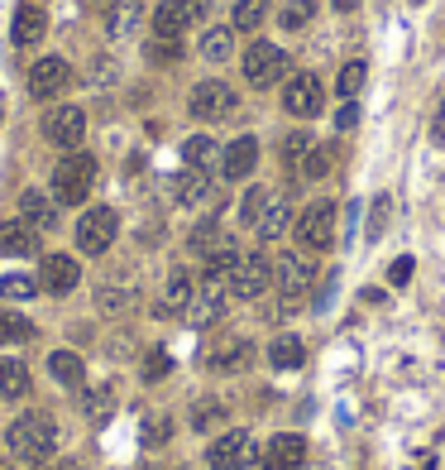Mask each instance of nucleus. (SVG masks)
Masks as SVG:
<instances>
[{
    "label": "nucleus",
    "instance_id": "obj_31",
    "mask_svg": "<svg viewBox=\"0 0 445 470\" xmlns=\"http://www.w3.org/2000/svg\"><path fill=\"white\" fill-rule=\"evenodd\" d=\"M269 20V0H235V15H230V30H259V24Z\"/></svg>",
    "mask_w": 445,
    "mask_h": 470
},
{
    "label": "nucleus",
    "instance_id": "obj_48",
    "mask_svg": "<svg viewBox=\"0 0 445 470\" xmlns=\"http://www.w3.org/2000/svg\"><path fill=\"white\" fill-rule=\"evenodd\" d=\"M355 120H359V110H355V106H340V116H336V130H355Z\"/></svg>",
    "mask_w": 445,
    "mask_h": 470
},
{
    "label": "nucleus",
    "instance_id": "obj_5",
    "mask_svg": "<svg viewBox=\"0 0 445 470\" xmlns=\"http://www.w3.org/2000/svg\"><path fill=\"white\" fill-rule=\"evenodd\" d=\"M283 73H287V53L278 44H249L244 48V82L249 87L269 91V87L283 82Z\"/></svg>",
    "mask_w": 445,
    "mask_h": 470
},
{
    "label": "nucleus",
    "instance_id": "obj_35",
    "mask_svg": "<svg viewBox=\"0 0 445 470\" xmlns=\"http://www.w3.org/2000/svg\"><path fill=\"white\" fill-rule=\"evenodd\" d=\"M34 293H39V283L30 279V274H0V298L24 302V298H34Z\"/></svg>",
    "mask_w": 445,
    "mask_h": 470
},
{
    "label": "nucleus",
    "instance_id": "obj_12",
    "mask_svg": "<svg viewBox=\"0 0 445 470\" xmlns=\"http://www.w3.org/2000/svg\"><path fill=\"white\" fill-rule=\"evenodd\" d=\"M269 283H273L269 255H240V265L230 269V293L235 298H263Z\"/></svg>",
    "mask_w": 445,
    "mask_h": 470
},
{
    "label": "nucleus",
    "instance_id": "obj_42",
    "mask_svg": "<svg viewBox=\"0 0 445 470\" xmlns=\"http://www.w3.org/2000/svg\"><path fill=\"white\" fill-rule=\"evenodd\" d=\"M263 206H269V192H263V187H249L244 197H240V221H244V226H259Z\"/></svg>",
    "mask_w": 445,
    "mask_h": 470
},
{
    "label": "nucleus",
    "instance_id": "obj_47",
    "mask_svg": "<svg viewBox=\"0 0 445 470\" xmlns=\"http://www.w3.org/2000/svg\"><path fill=\"white\" fill-rule=\"evenodd\" d=\"M412 269H416V265H412L407 255H402V259H393V269H388V283H398V288H402V283L412 279Z\"/></svg>",
    "mask_w": 445,
    "mask_h": 470
},
{
    "label": "nucleus",
    "instance_id": "obj_1",
    "mask_svg": "<svg viewBox=\"0 0 445 470\" xmlns=\"http://www.w3.org/2000/svg\"><path fill=\"white\" fill-rule=\"evenodd\" d=\"M5 447L15 451L20 461H48L53 447H58V422H53V413H44V408L20 413L5 432Z\"/></svg>",
    "mask_w": 445,
    "mask_h": 470
},
{
    "label": "nucleus",
    "instance_id": "obj_49",
    "mask_svg": "<svg viewBox=\"0 0 445 470\" xmlns=\"http://www.w3.org/2000/svg\"><path fill=\"white\" fill-rule=\"evenodd\" d=\"M48 470H87V466H77V461H53Z\"/></svg>",
    "mask_w": 445,
    "mask_h": 470
},
{
    "label": "nucleus",
    "instance_id": "obj_39",
    "mask_svg": "<svg viewBox=\"0 0 445 470\" xmlns=\"http://www.w3.org/2000/svg\"><path fill=\"white\" fill-rule=\"evenodd\" d=\"M183 58V39H149V63H158V67H168V63H177Z\"/></svg>",
    "mask_w": 445,
    "mask_h": 470
},
{
    "label": "nucleus",
    "instance_id": "obj_44",
    "mask_svg": "<svg viewBox=\"0 0 445 470\" xmlns=\"http://www.w3.org/2000/svg\"><path fill=\"white\" fill-rule=\"evenodd\" d=\"M220 418H226V408H220V404H197V413H192V427L206 432V427H216Z\"/></svg>",
    "mask_w": 445,
    "mask_h": 470
},
{
    "label": "nucleus",
    "instance_id": "obj_7",
    "mask_svg": "<svg viewBox=\"0 0 445 470\" xmlns=\"http://www.w3.org/2000/svg\"><path fill=\"white\" fill-rule=\"evenodd\" d=\"M297 240L302 250H330L336 245V202H312L307 212L297 216Z\"/></svg>",
    "mask_w": 445,
    "mask_h": 470
},
{
    "label": "nucleus",
    "instance_id": "obj_43",
    "mask_svg": "<svg viewBox=\"0 0 445 470\" xmlns=\"http://www.w3.org/2000/svg\"><path fill=\"white\" fill-rule=\"evenodd\" d=\"M168 432H173V422L163 418V413H158V418H149V422H144V447H163V441H168Z\"/></svg>",
    "mask_w": 445,
    "mask_h": 470
},
{
    "label": "nucleus",
    "instance_id": "obj_19",
    "mask_svg": "<svg viewBox=\"0 0 445 470\" xmlns=\"http://www.w3.org/2000/svg\"><path fill=\"white\" fill-rule=\"evenodd\" d=\"M0 255H39V231L30 221H0Z\"/></svg>",
    "mask_w": 445,
    "mask_h": 470
},
{
    "label": "nucleus",
    "instance_id": "obj_40",
    "mask_svg": "<svg viewBox=\"0 0 445 470\" xmlns=\"http://www.w3.org/2000/svg\"><path fill=\"white\" fill-rule=\"evenodd\" d=\"M359 87H364V63H345L340 77H336V91L345 96V101H355Z\"/></svg>",
    "mask_w": 445,
    "mask_h": 470
},
{
    "label": "nucleus",
    "instance_id": "obj_3",
    "mask_svg": "<svg viewBox=\"0 0 445 470\" xmlns=\"http://www.w3.org/2000/svg\"><path fill=\"white\" fill-rule=\"evenodd\" d=\"M120 235V216L116 206H91V212L77 216V250L81 255H106Z\"/></svg>",
    "mask_w": 445,
    "mask_h": 470
},
{
    "label": "nucleus",
    "instance_id": "obj_14",
    "mask_svg": "<svg viewBox=\"0 0 445 470\" xmlns=\"http://www.w3.org/2000/svg\"><path fill=\"white\" fill-rule=\"evenodd\" d=\"M81 283V265L73 255H44V265H39V288L53 298H63V293H73V288Z\"/></svg>",
    "mask_w": 445,
    "mask_h": 470
},
{
    "label": "nucleus",
    "instance_id": "obj_13",
    "mask_svg": "<svg viewBox=\"0 0 445 470\" xmlns=\"http://www.w3.org/2000/svg\"><path fill=\"white\" fill-rule=\"evenodd\" d=\"M283 106H287V116H302V120H312L316 110L326 106V91H321V77L316 73H297V77H287V91H283Z\"/></svg>",
    "mask_w": 445,
    "mask_h": 470
},
{
    "label": "nucleus",
    "instance_id": "obj_38",
    "mask_svg": "<svg viewBox=\"0 0 445 470\" xmlns=\"http://www.w3.org/2000/svg\"><path fill=\"white\" fill-rule=\"evenodd\" d=\"M312 15H316V0H287L283 15H278V24H283V30H302Z\"/></svg>",
    "mask_w": 445,
    "mask_h": 470
},
{
    "label": "nucleus",
    "instance_id": "obj_27",
    "mask_svg": "<svg viewBox=\"0 0 445 470\" xmlns=\"http://www.w3.org/2000/svg\"><path fill=\"white\" fill-rule=\"evenodd\" d=\"M226 245H230V235L220 231V221H201V226H192V235H187V250L201 255V259H211L216 250H226Z\"/></svg>",
    "mask_w": 445,
    "mask_h": 470
},
{
    "label": "nucleus",
    "instance_id": "obj_30",
    "mask_svg": "<svg viewBox=\"0 0 445 470\" xmlns=\"http://www.w3.org/2000/svg\"><path fill=\"white\" fill-rule=\"evenodd\" d=\"M0 398H30V370H24V361H0Z\"/></svg>",
    "mask_w": 445,
    "mask_h": 470
},
{
    "label": "nucleus",
    "instance_id": "obj_26",
    "mask_svg": "<svg viewBox=\"0 0 445 470\" xmlns=\"http://www.w3.org/2000/svg\"><path fill=\"white\" fill-rule=\"evenodd\" d=\"M192 298H197V283H192L187 269H173L168 283H163V312H187Z\"/></svg>",
    "mask_w": 445,
    "mask_h": 470
},
{
    "label": "nucleus",
    "instance_id": "obj_29",
    "mask_svg": "<svg viewBox=\"0 0 445 470\" xmlns=\"http://www.w3.org/2000/svg\"><path fill=\"white\" fill-rule=\"evenodd\" d=\"M302 361H307L302 336H273V345H269V365L273 370H297Z\"/></svg>",
    "mask_w": 445,
    "mask_h": 470
},
{
    "label": "nucleus",
    "instance_id": "obj_52",
    "mask_svg": "<svg viewBox=\"0 0 445 470\" xmlns=\"http://www.w3.org/2000/svg\"><path fill=\"white\" fill-rule=\"evenodd\" d=\"M0 470H15V466H0Z\"/></svg>",
    "mask_w": 445,
    "mask_h": 470
},
{
    "label": "nucleus",
    "instance_id": "obj_17",
    "mask_svg": "<svg viewBox=\"0 0 445 470\" xmlns=\"http://www.w3.org/2000/svg\"><path fill=\"white\" fill-rule=\"evenodd\" d=\"M307 461V437L297 432H283L269 441V451H263V470H297Z\"/></svg>",
    "mask_w": 445,
    "mask_h": 470
},
{
    "label": "nucleus",
    "instance_id": "obj_37",
    "mask_svg": "<svg viewBox=\"0 0 445 470\" xmlns=\"http://www.w3.org/2000/svg\"><path fill=\"white\" fill-rule=\"evenodd\" d=\"M34 336V322L20 312H0V341H30Z\"/></svg>",
    "mask_w": 445,
    "mask_h": 470
},
{
    "label": "nucleus",
    "instance_id": "obj_41",
    "mask_svg": "<svg viewBox=\"0 0 445 470\" xmlns=\"http://www.w3.org/2000/svg\"><path fill=\"white\" fill-rule=\"evenodd\" d=\"M326 169H330V154H326V149H321V144H312V154H307V159H302V169H297V178H302V183H316V178H326Z\"/></svg>",
    "mask_w": 445,
    "mask_h": 470
},
{
    "label": "nucleus",
    "instance_id": "obj_2",
    "mask_svg": "<svg viewBox=\"0 0 445 470\" xmlns=\"http://www.w3.org/2000/svg\"><path fill=\"white\" fill-rule=\"evenodd\" d=\"M91 187H96V159L73 149V154L53 169V202L58 206H81L91 197Z\"/></svg>",
    "mask_w": 445,
    "mask_h": 470
},
{
    "label": "nucleus",
    "instance_id": "obj_24",
    "mask_svg": "<svg viewBox=\"0 0 445 470\" xmlns=\"http://www.w3.org/2000/svg\"><path fill=\"white\" fill-rule=\"evenodd\" d=\"M287 226H292V212H287V202L283 197H269V206H263V216H259V240L263 245H273V240H283L287 235Z\"/></svg>",
    "mask_w": 445,
    "mask_h": 470
},
{
    "label": "nucleus",
    "instance_id": "obj_25",
    "mask_svg": "<svg viewBox=\"0 0 445 470\" xmlns=\"http://www.w3.org/2000/svg\"><path fill=\"white\" fill-rule=\"evenodd\" d=\"M139 20H144L139 0H116V5L106 10V34H110V39H130V34L139 30Z\"/></svg>",
    "mask_w": 445,
    "mask_h": 470
},
{
    "label": "nucleus",
    "instance_id": "obj_8",
    "mask_svg": "<svg viewBox=\"0 0 445 470\" xmlns=\"http://www.w3.org/2000/svg\"><path fill=\"white\" fill-rule=\"evenodd\" d=\"M206 20V0H158L154 5V34L158 39H183L192 24Z\"/></svg>",
    "mask_w": 445,
    "mask_h": 470
},
{
    "label": "nucleus",
    "instance_id": "obj_32",
    "mask_svg": "<svg viewBox=\"0 0 445 470\" xmlns=\"http://www.w3.org/2000/svg\"><path fill=\"white\" fill-rule=\"evenodd\" d=\"M81 408H87L91 422H106L110 413H116V389H110V384H96V389L81 394Z\"/></svg>",
    "mask_w": 445,
    "mask_h": 470
},
{
    "label": "nucleus",
    "instance_id": "obj_11",
    "mask_svg": "<svg viewBox=\"0 0 445 470\" xmlns=\"http://www.w3.org/2000/svg\"><path fill=\"white\" fill-rule=\"evenodd\" d=\"M67 87H73V63L58 58V53H48V58H39L30 67V96L34 101H58Z\"/></svg>",
    "mask_w": 445,
    "mask_h": 470
},
{
    "label": "nucleus",
    "instance_id": "obj_45",
    "mask_svg": "<svg viewBox=\"0 0 445 470\" xmlns=\"http://www.w3.org/2000/svg\"><path fill=\"white\" fill-rule=\"evenodd\" d=\"M388 212H393V202H388V197H379V202H373V216H369V240H379V235H383V226H388Z\"/></svg>",
    "mask_w": 445,
    "mask_h": 470
},
{
    "label": "nucleus",
    "instance_id": "obj_6",
    "mask_svg": "<svg viewBox=\"0 0 445 470\" xmlns=\"http://www.w3.org/2000/svg\"><path fill=\"white\" fill-rule=\"evenodd\" d=\"M235 106H240V96H235L226 82H197L192 87V96H187V110L197 120H206V126H216V120H226V116H235Z\"/></svg>",
    "mask_w": 445,
    "mask_h": 470
},
{
    "label": "nucleus",
    "instance_id": "obj_50",
    "mask_svg": "<svg viewBox=\"0 0 445 470\" xmlns=\"http://www.w3.org/2000/svg\"><path fill=\"white\" fill-rule=\"evenodd\" d=\"M359 5V0H336V10H355Z\"/></svg>",
    "mask_w": 445,
    "mask_h": 470
},
{
    "label": "nucleus",
    "instance_id": "obj_33",
    "mask_svg": "<svg viewBox=\"0 0 445 470\" xmlns=\"http://www.w3.org/2000/svg\"><path fill=\"white\" fill-rule=\"evenodd\" d=\"M183 159H187V169L211 173V163L220 159V154H216V140H206V135H192V140L183 144Z\"/></svg>",
    "mask_w": 445,
    "mask_h": 470
},
{
    "label": "nucleus",
    "instance_id": "obj_21",
    "mask_svg": "<svg viewBox=\"0 0 445 470\" xmlns=\"http://www.w3.org/2000/svg\"><path fill=\"white\" fill-rule=\"evenodd\" d=\"M249 355H254V345H249L244 336H230V341H220L216 351L206 355V365H211L216 375H235V370L249 365Z\"/></svg>",
    "mask_w": 445,
    "mask_h": 470
},
{
    "label": "nucleus",
    "instance_id": "obj_28",
    "mask_svg": "<svg viewBox=\"0 0 445 470\" xmlns=\"http://www.w3.org/2000/svg\"><path fill=\"white\" fill-rule=\"evenodd\" d=\"M197 48H201L206 63H226L230 53H235V30H230V24H211V30L201 34Z\"/></svg>",
    "mask_w": 445,
    "mask_h": 470
},
{
    "label": "nucleus",
    "instance_id": "obj_51",
    "mask_svg": "<svg viewBox=\"0 0 445 470\" xmlns=\"http://www.w3.org/2000/svg\"><path fill=\"white\" fill-rule=\"evenodd\" d=\"M91 5H116V0H91Z\"/></svg>",
    "mask_w": 445,
    "mask_h": 470
},
{
    "label": "nucleus",
    "instance_id": "obj_22",
    "mask_svg": "<svg viewBox=\"0 0 445 470\" xmlns=\"http://www.w3.org/2000/svg\"><path fill=\"white\" fill-rule=\"evenodd\" d=\"M48 375L63 384V389H87V365H81L77 351H53L48 355Z\"/></svg>",
    "mask_w": 445,
    "mask_h": 470
},
{
    "label": "nucleus",
    "instance_id": "obj_34",
    "mask_svg": "<svg viewBox=\"0 0 445 470\" xmlns=\"http://www.w3.org/2000/svg\"><path fill=\"white\" fill-rule=\"evenodd\" d=\"M96 308H101L106 317H124L134 308V288H116V283H106L101 293H96Z\"/></svg>",
    "mask_w": 445,
    "mask_h": 470
},
{
    "label": "nucleus",
    "instance_id": "obj_16",
    "mask_svg": "<svg viewBox=\"0 0 445 470\" xmlns=\"http://www.w3.org/2000/svg\"><path fill=\"white\" fill-rule=\"evenodd\" d=\"M254 163H259V140L254 135H240V140H230L226 154H220V173H226L230 183H244V178L254 173Z\"/></svg>",
    "mask_w": 445,
    "mask_h": 470
},
{
    "label": "nucleus",
    "instance_id": "obj_23",
    "mask_svg": "<svg viewBox=\"0 0 445 470\" xmlns=\"http://www.w3.org/2000/svg\"><path fill=\"white\" fill-rule=\"evenodd\" d=\"M173 197L183 202V206H206V202H211V173H201V169H187V173H177V183H173Z\"/></svg>",
    "mask_w": 445,
    "mask_h": 470
},
{
    "label": "nucleus",
    "instance_id": "obj_9",
    "mask_svg": "<svg viewBox=\"0 0 445 470\" xmlns=\"http://www.w3.org/2000/svg\"><path fill=\"white\" fill-rule=\"evenodd\" d=\"M44 140L58 144L63 154H73V149L87 140V110L81 106H53L44 116Z\"/></svg>",
    "mask_w": 445,
    "mask_h": 470
},
{
    "label": "nucleus",
    "instance_id": "obj_20",
    "mask_svg": "<svg viewBox=\"0 0 445 470\" xmlns=\"http://www.w3.org/2000/svg\"><path fill=\"white\" fill-rule=\"evenodd\" d=\"M44 34H48V15H44V10H39V5H20L15 20H10V39H15L20 48H34Z\"/></svg>",
    "mask_w": 445,
    "mask_h": 470
},
{
    "label": "nucleus",
    "instance_id": "obj_10",
    "mask_svg": "<svg viewBox=\"0 0 445 470\" xmlns=\"http://www.w3.org/2000/svg\"><path fill=\"white\" fill-rule=\"evenodd\" d=\"M206 461H211V470H249L259 461V447H254V437L249 432H220L211 441V451H206Z\"/></svg>",
    "mask_w": 445,
    "mask_h": 470
},
{
    "label": "nucleus",
    "instance_id": "obj_36",
    "mask_svg": "<svg viewBox=\"0 0 445 470\" xmlns=\"http://www.w3.org/2000/svg\"><path fill=\"white\" fill-rule=\"evenodd\" d=\"M307 154H312V135L292 130L287 140H283V163H287L292 173H297V169H302V159H307Z\"/></svg>",
    "mask_w": 445,
    "mask_h": 470
},
{
    "label": "nucleus",
    "instance_id": "obj_46",
    "mask_svg": "<svg viewBox=\"0 0 445 470\" xmlns=\"http://www.w3.org/2000/svg\"><path fill=\"white\" fill-rule=\"evenodd\" d=\"M168 370H173L168 351H154V355H149V361H144V379L154 384V379H163V375H168Z\"/></svg>",
    "mask_w": 445,
    "mask_h": 470
},
{
    "label": "nucleus",
    "instance_id": "obj_15",
    "mask_svg": "<svg viewBox=\"0 0 445 470\" xmlns=\"http://www.w3.org/2000/svg\"><path fill=\"white\" fill-rule=\"evenodd\" d=\"M226 283H216V279H206L201 288H197V298H192V308L183 312L192 326H216L220 317H226Z\"/></svg>",
    "mask_w": 445,
    "mask_h": 470
},
{
    "label": "nucleus",
    "instance_id": "obj_4",
    "mask_svg": "<svg viewBox=\"0 0 445 470\" xmlns=\"http://www.w3.org/2000/svg\"><path fill=\"white\" fill-rule=\"evenodd\" d=\"M273 279H278V288H283V302H302V298L312 293V283H316V259H312V250H287L283 259H278Z\"/></svg>",
    "mask_w": 445,
    "mask_h": 470
},
{
    "label": "nucleus",
    "instance_id": "obj_18",
    "mask_svg": "<svg viewBox=\"0 0 445 470\" xmlns=\"http://www.w3.org/2000/svg\"><path fill=\"white\" fill-rule=\"evenodd\" d=\"M20 221H30L34 231H53L58 226V202L39 187H24L20 192Z\"/></svg>",
    "mask_w": 445,
    "mask_h": 470
}]
</instances>
